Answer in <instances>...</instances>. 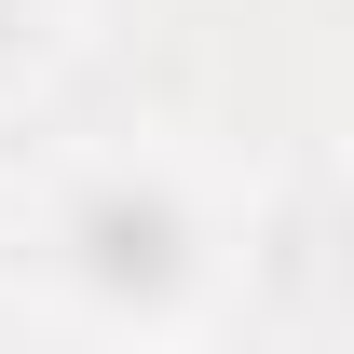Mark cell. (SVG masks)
Instances as JSON below:
<instances>
[{
  "label": "cell",
  "instance_id": "obj_1",
  "mask_svg": "<svg viewBox=\"0 0 354 354\" xmlns=\"http://www.w3.org/2000/svg\"><path fill=\"white\" fill-rule=\"evenodd\" d=\"M68 245H82V286H95V300H164L177 272H191V232H177L164 191H95Z\"/></svg>",
  "mask_w": 354,
  "mask_h": 354
},
{
  "label": "cell",
  "instance_id": "obj_2",
  "mask_svg": "<svg viewBox=\"0 0 354 354\" xmlns=\"http://www.w3.org/2000/svg\"><path fill=\"white\" fill-rule=\"evenodd\" d=\"M14 41H28V0H0V55H14Z\"/></svg>",
  "mask_w": 354,
  "mask_h": 354
}]
</instances>
